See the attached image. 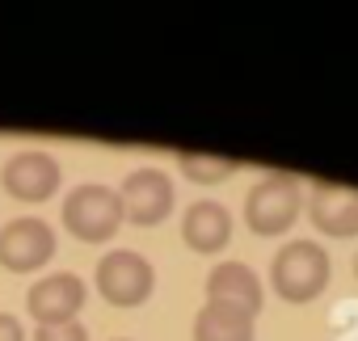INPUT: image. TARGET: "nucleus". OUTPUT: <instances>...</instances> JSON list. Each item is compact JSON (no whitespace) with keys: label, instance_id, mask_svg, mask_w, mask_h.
<instances>
[{"label":"nucleus","instance_id":"8","mask_svg":"<svg viewBox=\"0 0 358 341\" xmlns=\"http://www.w3.org/2000/svg\"><path fill=\"white\" fill-rule=\"evenodd\" d=\"M80 307H85V282L72 270H59V274L38 278L30 286V295H26V312L38 324H68V320L80 316Z\"/></svg>","mask_w":358,"mask_h":341},{"label":"nucleus","instance_id":"3","mask_svg":"<svg viewBox=\"0 0 358 341\" xmlns=\"http://www.w3.org/2000/svg\"><path fill=\"white\" fill-rule=\"evenodd\" d=\"M299 207H303L299 182L287 177V173H270V177H262L249 190V198H245V224L257 236H282L299 219Z\"/></svg>","mask_w":358,"mask_h":341},{"label":"nucleus","instance_id":"2","mask_svg":"<svg viewBox=\"0 0 358 341\" xmlns=\"http://www.w3.org/2000/svg\"><path fill=\"white\" fill-rule=\"evenodd\" d=\"M64 228L85 240V245H106L114 240V232L122 228V203H118V190L110 186H76L68 198H64Z\"/></svg>","mask_w":358,"mask_h":341},{"label":"nucleus","instance_id":"15","mask_svg":"<svg viewBox=\"0 0 358 341\" xmlns=\"http://www.w3.org/2000/svg\"><path fill=\"white\" fill-rule=\"evenodd\" d=\"M0 341H26L22 320H17V316H9V312H0Z\"/></svg>","mask_w":358,"mask_h":341},{"label":"nucleus","instance_id":"5","mask_svg":"<svg viewBox=\"0 0 358 341\" xmlns=\"http://www.w3.org/2000/svg\"><path fill=\"white\" fill-rule=\"evenodd\" d=\"M55 257V228L47 219L22 215L0 228V266L13 274H34Z\"/></svg>","mask_w":358,"mask_h":341},{"label":"nucleus","instance_id":"13","mask_svg":"<svg viewBox=\"0 0 358 341\" xmlns=\"http://www.w3.org/2000/svg\"><path fill=\"white\" fill-rule=\"evenodd\" d=\"M177 168L190 177V182H199V186H220V182H228L232 173H236V160H224V156H207V152H182L177 156Z\"/></svg>","mask_w":358,"mask_h":341},{"label":"nucleus","instance_id":"16","mask_svg":"<svg viewBox=\"0 0 358 341\" xmlns=\"http://www.w3.org/2000/svg\"><path fill=\"white\" fill-rule=\"evenodd\" d=\"M354 278H358V253H354Z\"/></svg>","mask_w":358,"mask_h":341},{"label":"nucleus","instance_id":"4","mask_svg":"<svg viewBox=\"0 0 358 341\" xmlns=\"http://www.w3.org/2000/svg\"><path fill=\"white\" fill-rule=\"evenodd\" d=\"M97 295L114 307H139L152 299V286H156V270L143 253H131V249H114L97 261Z\"/></svg>","mask_w":358,"mask_h":341},{"label":"nucleus","instance_id":"12","mask_svg":"<svg viewBox=\"0 0 358 341\" xmlns=\"http://www.w3.org/2000/svg\"><path fill=\"white\" fill-rule=\"evenodd\" d=\"M253 312L236 303H207L194 316V341H253Z\"/></svg>","mask_w":358,"mask_h":341},{"label":"nucleus","instance_id":"6","mask_svg":"<svg viewBox=\"0 0 358 341\" xmlns=\"http://www.w3.org/2000/svg\"><path fill=\"white\" fill-rule=\"evenodd\" d=\"M118 203H122V219L127 224L156 228L173 211V182L160 173V168H135V173L122 182V190H118Z\"/></svg>","mask_w":358,"mask_h":341},{"label":"nucleus","instance_id":"1","mask_svg":"<svg viewBox=\"0 0 358 341\" xmlns=\"http://www.w3.org/2000/svg\"><path fill=\"white\" fill-rule=\"evenodd\" d=\"M329 274H333V261L316 240L282 245L270 266V282H274L278 299H287V303H312L329 286Z\"/></svg>","mask_w":358,"mask_h":341},{"label":"nucleus","instance_id":"9","mask_svg":"<svg viewBox=\"0 0 358 341\" xmlns=\"http://www.w3.org/2000/svg\"><path fill=\"white\" fill-rule=\"evenodd\" d=\"M308 215H312L316 232H324L333 240H350V236H358V190L316 182L312 198H308Z\"/></svg>","mask_w":358,"mask_h":341},{"label":"nucleus","instance_id":"7","mask_svg":"<svg viewBox=\"0 0 358 341\" xmlns=\"http://www.w3.org/2000/svg\"><path fill=\"white\" fill-rule=\"evenodd\" d=\"M0 182H5V190L17 198V203H47L55 190H59V164L51 152L43 147H26L17 156L5 160V168H0Z\"/></svg>","mask_w":358,"mask_h":341},{"label":"nucleus","instance_id":"14","mask_svg":"<svg viewBox=\"0 0 358 341\" xmlns=\"http://www.w3.org/2000/svg\"><path fill=\"white\" fill-rule=\"evenodd\" d=\"M34 341H89V328L80 320H68V324H38Z\"/></svg>","mask_w":358,"mask_h":341},{"label":"nucleus","instance_id":"10","mask_svg":"<svg viewBox=\"0 0 358 341\" xmlns=\"http://www.w3.org/2000/svg\"><path fill=\"white\" fill-rule=\"evenodd\" d=\"M182 240L194 249V253H220L228 240H232V215L224 203H190L186 215H182Z\"/></svg>","mask_w":358,"mask_h":341},{"label":"nucleus","instance_id":"11","mask_svg":"<svg viewBox=\"0 0 358 341\" xmlns=\"http://www.w3.org/2000/svg\"><path fill=\"white\" fill-rule=\"evenodd\" d=\"M207 303H236L245 312H262V278L245 261H224L207 274Z\"/></svg>","mask_w":358,"mask_h":341}]
</instances>
